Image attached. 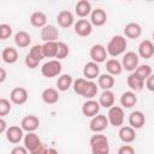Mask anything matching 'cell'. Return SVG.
I'll list each match as a JSON object with an SVG mask.
<instances>
[{
  "label": "cell",
  "instance_id": "7bdbcfd3",
  "mask_svg": "<svg viewBox=\"0 0 154 154\" xmlns=\"http://www.w3.org/2000/svg\"><path fill=\"white\" fill-rule=\"evenodd\" d=\"M144 85L146 88L149 90V91H154V73H152L144 82Z\"/></svg>",
  "mask_w": 154,
  "mask_h": 154
},
{
  "label": "cell",
  "instance_id": "5b68a950",
  "mask_svg": "<svg viewBox=\"0 0 154 154\" xmlns=\"http://www.w3.org/2000/svg\"><path fill=\"white\" fill-rule=\"evenodd\" d=\"M107 118L111 125H113L114 128H122L123 123H124V109L120 106H112L111 108H108V113H107Z\"/></svg>",
  "mask_w": 154,
  "mask_h": 154
},
{
  "label": "cell",
  "instance_id": "e575fe53",
  "mask_svg": "<svg viewBox=\"0 0 154 154\" xmlns=\"http://www.w3.org/2000/svg\"><path fill=\"white\" fill-rule=\"evenodd\" d=\"M141 79H143L146 82V79L152 75V67L148 65V64H143V65H140L135 71H134Z\"/></svg>",
  "mask_w": 154,
  "mask_h": 154
},
{
  "label": "cell",
  "instance_id": "7a4b0ae2",
  "mask_svg": "<svg viewBox=\"0 0 154 154\" xmlns=\"http://www.w3.org/2000/svg\"><path fill=\"white\" fill-rule=\"evenodd\" d=\"M89 144L93 154H109L108 140L102 134H95L90 137Z\"/></svg>",
  "mask_w": 154,
  "mask_h": 154
},
{
  "label": "cell",
  "instance_id": "277c9868",
  "mask_svg": "<svg viewBox=\"0 0 154 154\" xmlns=\"http://www.w3.org/2000/svg\"><path fill=\"white\" fill-rule=\"evenodd\" d=\"M122 65H123V69L125 71H129L130 73L134 72L140 66V57H138V54L135 53V52H132V51L126 52L123 55Z\"/></svg>",
  "mask_w": 154,
  "mask_h": 154
},
{
  "label": "cell",
  "instance_id": "c3c4849f",
  "mask_svg": "<svg viewBox=\"0 0 154 154\" xmlns=\"http://www.w3.org/2000/svg\"><path fill=\"white\" fill-rule=\"evenodd\" d=\"M47 154H59V153H58V150L55 148H48Z\"/></svg>",
  "mask_w": 154,
  "mask_h": 154
},
{
  "label": "cell",
  "instance_id": "ab89813d",
  "mask_svg": "<svg viewBox=\"0 0 154 154\" xmlns=\"http://www.w3.org/2000/svg\"><path fill=\"white\" fill-rule=\"evenodd\" d=\"M12 35V26L10 24H0V40H6Z\"/></svg>",
  "mask_w": 154,
  "mask_h": 154
},
{
  "label": "cell",
  "instance_id": "ffe728a7",
  "mask_svg": "<svg viewBox=\"0 0 154 154\" xmlns=\"http://www.w3.org/2000/svg\"><path fill=\"white\" fill-rule=\"evenodd\" d=\"M107 22V13L102 8H95L93 10L90 14V23L95 26H102Z\"/></svg>",
  "mask_w": 154,
  "mask_h": 154
},
{
  "label": "cell",
  "instance_id": "b9f144b4",
  "mask_svg": "<svg viewBox=\"0 0 154 154\" xmlns=\"http://www.w3.org/2000/svg\"><path fill=\"white\" fill-rule=\"evenodd\" d=\"M117 154H135V149L130 144H123L122 147H119Z\"/></svg>",
  "mask_w": 154,
  "mask_h": 154
},
{
  "label": "cell",
  "instance_id": "7dc6e473",
  "mask_svg": "<svg viewBox=\"0 0 154 154\" xmlns=\"http://www.w3.org/2000/svg\"><path fill=\"white\" fill-rule=\"evenodd\" d=\"M0 83H4L5 82V79H6V70L4 69V67H0Z\"/></svg>",
  "mask_w": 154,
  "mask_h": 154
},
{
  "label": "cell",
  "instance_id": "7402d4cb",
  "mask_svg": "<svg viewBox=\"0 0 154 154\" xmlns=\"http://www.w3.org/2000/svg\"><path fill=\"white\" fill-rule=\"evenodd\" d=\"M142 34V28L138 23L131 22L124 26V35L128 38H138Z\"/></svg>",
  "mask_w": 154,
  "mask_h": 154
},
{
  "label": "cell",
  "instance_id": "30bf717a",
  "mask_svg": "<svg viewBox=\"0 0 154 154\" xmlns=\"http://www.w3.org/2000/svg\"><path fill=\"white\" fill-rule=\"evenodd\" d=\"M100 108H101V106H100L99 101H96L94 99H90V100H87L82 105V113L85 117L93 118V117H95V116L99 114Z\"/></svg>",
  "mask_w": 154,
  "mask_h": 154
},
{
  "label": "cell",
  "instance_id": "52a82bcc",
  "mask_svg": "<svg viewBox=\"0 0 154 154\" xmlns=\"http://www.w3.org/2000/svg\"><path fill=\"white\" fill-rule=\"evenodd\" d=\"M28 97H29L28 90L23 87H16L10 93V100L14 105H19V106L24 105L28 101Z\"/></svg>",
  "mask_w": 154,
  "mask_h": 154
},
{
  "label": "cell",
  "instance_id": "d590c367",
  "mask_svg": "<svg viewBox=\"0 0 154 154\" xmlns=\"http://www.w3.org/2000/svg\"><path fill=\"white\" fill-rule=\"evenodd\" d=\"M97 91H99V85L94 81H88L87 89H85V93H84V96L83 97H85L88 100L94 99V96H96Z\"/></svg>",
  "mask_w": 154,
  "mask_h": 154
},
{
  "label": "cell",
  "instance_id": "8fae6325",
  "mask_svg": "<svg viewBox=\"0 0 154 154\" xmlns=\"http://www.w3.org/2000/svg\"><path fill=\"white\" fill-rule=\"evenodd\" d=\"M73 28H75V32L81 37H87L93 31V24L88 19H78L75 23Z\"/></svg>",
  "mask_w": 154,
  "mask_h": 154
},
{
  "label": "cell",
  "instance_id": "6da1fadb",
  "mask_svg": "<svg viewBox=\"0 0 154 154\" xmlns=\"http://www.w3.org/2000/svg\"><path fill=\"white\" fill-rule=\"evenodd\" d=\"M126 46H128V41H126L125 36L116 35L108 41V43L106 46V51H107L108 55L116 58V57H118L125 52Z\"/></svg>",
  "mask_w": 154,
  "mask_h": 154
},
{
  "label": "cell",
  "instance_id": "74e56055",
  "mask_svg": "<svg viewBox=\"0 0 154 154\" xmlns=\"http://www.w3.org/2000/svg\"><path fill=\"white\" fill-rule=\"evenodd\" d=\"M31 58H34L35 60H37L38 63L45 58V55H43V52H42V45H35V46H32L31 48H30V51H29V53H28Z\"/></svg>",
  "mask_w": 154,
  "mask_h": 154
},
{
  "label": "cell",
  "instance_id": "e0dca14e",
  "mask_svg": "<svg viewBox=\"0 0 154 154\" xmlns=\"http://www.w3.org/2000/svg\"><path fill=\"white\" fill-rule=\"evenodd\" d=\"M146 124V116L142 111H134L129 116V125L135 130L141 129Z\"/></svg>",
  "mask_w": 154,
  "mask_h": 154
},
{
  "label": "cell",
  "instance_id": "ba28073f",
  "mask_svg": "<svg viewBox=\"0 0 154 154\" xmlns=\"http://www.w3.org/2000/svg\"><path fill=\"white\" fill-rule=\"evenodd\" d=\"M89 54H90L91 61H94L96 64H100V63L106 61V58L108 55V53L106 51V47L103 45H100V43H96V45L91 46Z\"/></svg>",
  "mask_w": 154,
  "mask_h": 154
},
{
  "label": "cell",
  "instance_id": "9a60e30c",
  "mask_svg": "<svg viewBox=\"0 0 154 154\" xmlns=\"http://www.w3.org/2000/svg\"><path fill=\"white\" fill-rule=\"evenodd\" d=\"M83 76L88 81H94L95 78H99L100 76V67L99 64L94 61H89L83 67Z\"/></svg>",
  "mask_w": 154,
  "mask_h": 154
},
{
  "label": "cell",
  "instance_id": "1f68e13d",
  "mask_svg": "<svg viewBox=\"0 0 154 154\" xmlns=\"http://www.w3.org/2000/svg\"><path fill=\"white\" fill-rule=\"evenodd\" d=\"M1 58L6 64H14L18 60V52L13 47H5L1 52Z\"/></svg>",
  "mask_w": 154,
  "mask_h": 154
},
{
  "label": "cell",
  "instance_id": "83f0119b",
  "mask_svg": "<svg viewBox=\"0 0 154 154\" xmlns=\"http://www.w3.org/2000/svg\"><path fill=\"white\" fill-rule=\"evenodd\" d=\"M114 83H116L114 77L112 75H109V73H102L97 78V85L102 90H111L113 88Z\"/></svg>",
  "mask_w": 154,
  "mask_h": 154
},
{
  "label": "cell",
  "instance_id": "7c38bea8",
  "mask_svg": "<svg viewBox=\"0 0 154 154\" xmlns=\"http://www.w3.org/2000/svg\"><path fill=\"white\" fill-rule=\"evenodd\" d=\"M38 126H40V119L34 114L25 116L20 122V128L26 132H35L38 129Z\"/></svg>",
  "mask_w": 154,
  "mask_h": 154
},
{
  "label": "cell",
  "instance_id": "8d00e7d4",
  "mask_svg": "<svg viewBox=\"0 0 154 154\" xmlns=\"http://www.w3.org/2000/svg\"><path fill=\"white\" fill-rule=\"evenodd\" d=\"M69 54H70L69 45L63 42V41H58V52H57V57L55 58L58 60H61V59H65Z\"/></svg>",
  "mask_w": 154,
  "mask_h": 154
},
{
  "label": "cell",
  "instance_id": "cb8c5ba5",
  "mask_svg": "<svg viewBox=\"0 0 154 154\" xmlns=\"http://www.w3.org/2000/svg\"><path fill=\"white\" fill-rule=\"evenodd\" d=\"M126 83L129 85V88L131 89V91H141L143 88H144V81L141 79L135 72H131L129 76H128V79H126Z\"/></svg>",
  "mask_w": 154,
  "mask_h": 154
},
{
  "label": "cell",
  "instance_id": "d6986e66",
  "mask_svg": "<svg viewBox=\"0 0 154 154\" xmlns=\"http://www.w3.org/2000/svg\"><path fill=\"white\" fill-rule=\"evenodd\" d=\"M75 12H76V14H77L79 18L84 19L85 17L90 16L91 12H93V10H91V4H90L88 0H79V1L76 4V6H75Z\"/></svg>",
  "mask_w": 154,
  "mask_h": 154
},
{
  "label": "cell",
  "instance_id": "603a6c76",
  "mask_svg": "<svg viewBox=\"0 0 154 154\" xmlns=\"http://www.w3.org/2000/svg\"><path fill=\"white\" fill-rule=\"evenodd\" d=\"M119 138L120 141H123L124 143H131L135 141L136 138V131L134 128H131L130 125H126V126H122L119 129Z\"/></svg>",
  "mask_w": 154,
  "mask_h": 154
},
{
  "label": "cell",
  "instance_id": "f1b7e54d",
  "mask_svg": "<svg viewBox=\"0 0 154 154\" xmlns=\"http://www.w3.org/2000/svg\"><path fill=\"white\" fill-rule=\"evenodd\" d=\"M73 84V79H72V76L69 75V73H63L58 77V81H57V88L59 91H66L69 90Z\"/></svg>",
  "mask_w": 154,
  "mask_h": 154
},
{
  "label": "cell",
  "instance_id": "d4e9b609",
  "mask_svg": "<svg viewBox=\"0 0 154 154\" xmlns=\"http://www.w3.org/2000/svg\"><path fill=\"white\" fill-rule=\"evenodd\" d=\"M30 23L35 28H40V29L45 28L47 25V16H46V13H43L41 11L32 12L31 16H30Z\"/></svg>",
  "mask_w": 154,
  "mask_h": 154
},
{
  "label": "cell",
  "instance_id": "60d3db41",
  "mask_svg": "<svg viewBox=\"0 0 154 154\" xmlns=\"http://www.w3.org/2000/svg\"><path fill=\"white\" fill-rule=\"evenodd\" d=\"M24 63H25V65H26V67H29V69H36L37 66H38V61L37 60H35L34 58H31L29 54H26V57H25V59H24Z\"/></svg>",
  "mask_w": 154,
  "mask_h": 154
},
{
  "label": "cell",
  "instance_id": "f546056e",
  "mask_svg": "<svg viewBox=\"0 0 154 154\" xmlns=\"http://www.w3.org/2000/svg\"><path fill=\"white\" fill-rule=\"evenodd\" d=\"M136 103H137V96H136L135 91L129 90V91H125V93L122 94V96H120V105H122L123 107H125V108H131V107H134Z\"/></svg>",
  "mask_w": 154,
  "mask_h": 154
},
{
  "label": "cell",
  "instance_id": "44dd1931",
  "mask_svg": "<svg viewBox=\"0 0 154 154\" xmlns=\"http://www.w3.org/2000/svg\"><path fill=\"white\" fill-rule=\"evenodd\" d=\"M42 101L47 105H54L59 101V90L55 88H46L41 94Z\"/></svg>",
  "mask_w": 154,
  "mask_h": 154
},
{
  "label": "cell",
  "instance_id": "5bb4252c",
  "mask_svg": "<svg viewBox=\"0 0 154 154\" xmlns=\"http://www.w3.org/2000/svg\"><path fill=\"white\" fill-rule=\"evenodd\" d=\"M58 25L61 28H70L71 25H75V17L73 13L69 10H63L57 16Z\"/></svg>",
  "mask_w": 154,
  "mask_h": 154
},
{
  "label": "cell",
  "instance_id": "f35d334b",
  "mask_svg": "<svg viewBox=\"0 0 154 154\" xmlns=\"http://www.w3.org/2000/svg\"><path fill=\"white\" fill-rule=\"evenodd\" d=\"M11 101L5 99V97H1L0 99V118H4L7 113L11 112Z\"/></svg>",
  "mask_w": 154,
  "mask_h": 154
},
{
  "label": "cell",
  "instance_id": "2e32d148",
  "mask_svg": "<svg viewBox=\"0 0 154 154\" xmlns=\"http://www.w3.org/2000/svg\"><path fill=\"white\" fill-rule=\"evenodd\" d=\"M23 142H24V147L29 150V153H31L32 150H35L36 148H38V147L42 144V142H41L38 135H37L36 132H28V134L24 136Z\"/></svg>",
  "mask_w": 154,
  "mask_h": 154
},
{
  "label": "cell",
  "instance_id": "ee69618b",
  "mask_svg": "<svg viewBox=\"0 0 154 154\" xmlns=\"http://www.w3.org/2000/svg\"><path fill=\"white\" fill-rule=\"evenodd\" d=\"M28 149L24 146H16L14 148H12L10 154H28Z\"/></svg>",
  "mask_w": 154,
  "mask_h": 154
},
{
  "label": "cell",
  "instance_id": "3957f363",
  "mask_svg": "<svg viewBox=\"0 0 154 154\" xmlns=\"http://www.w3.org/2000/svg\"><path fill=\"white\" fill-rule=\"evenodd\" d=\"M61 63L58 59H52L46 61L42 67H41V73L42 76L47 77V78H52V77H57L61 73Z\"/></svg>",
  "mask_w": 154,
  "mask_h": 154
},
{
  "label": "cell",
  "instance_id": "8992f818",
  "mask_svg": "<svg viewBox=\"0 0 154 154\" xmlns=\"http://www.w3.org/2000/svg\"><path fill=\"white\" fill-rule=\"evenodd\" d=\"M108 124H109V122H108L107 116L99 113L97 116H95V117L91 118V120L89 123V128H90V130L93 132L101 134L103 130H106L108 128Z\"/></svg>",
  "mask_w": 154,
  "mask_h": 154
},
{
  "label": "cell",
  "instance_id": "4316f807",
  "mask_svg": "<svg viewBox=\"0 0 154 154\" xmlns=\"http://www.w3.org/2000/svg\"><path fill=\"white\" fill-rule=\"evenodd\" d=\"M14 43L19 48H26L31 43V36L29 35V32L20 30L18 32H16V35H14Z\"/></svg>",
  "mask_w": 154,
  "mask_h": 154
},
{
  "label": "cell",
  "instance_id": "f6af8a7d",
  "mask_svg": "<svg viewBox=\"0 0 154 154\" xmlns=\"http://www.w3.org/2000/svg\"><path fill=\"white\" fill-rule=\"evenodd\" d=\"M47 152H48V147L45 143H42L38 148H36L35 150H32L30 154H47Z\"/></svg>",
  "mask_w": 154,
  "mask_h": 154
},
{
  "label": "cell",
  "instance_id": "d6a6232c",
  "mask_svg": "<svg viewBox=\"0 0 154 154\" xmlns=\"http://www.w3.org/2000/svg\"><path fill=\"white\" fill-rule=\"evenodd\" d=\"M42 52L45 58H55L58 52V41L57 42H45L42 45Z\"/></svg>",
  "mask_w": 154,
  "mask_h": 154
},
{
  "label": "cell",
  "instance_id": "ac0fdd59",
  "mask_svg": "<svg viewBox=\"0 0 154 154\" xmlns=\"http://www.w3.org/2000/svg\"><path fill=\"white\" fill-rule=\"evenodd\" d=\"M138 57L149 59L154 55V42L150 40H143L138 46Z\"/></svg>",
  "mask_w": 154,
  "mask_h": 154
},
{
  "label": "cell",
  "instance_id": "4dcf8cb0",
  "mask_svg": "<svg viewBox=\"0 0 154 154\" xmlns=\"http://www.w3.org/2000/svg\"><path fill=\"white\" fill-rule=\"evenodd\" d=\"M106 70H107V73H109L112 76H117V75H120L124 69L119 60L112 58L106 61Z\"/></svg>",
  "mask_w": 154,
  "mask_h": 154
},
{
  "label": "cell",
  "instance_id": "bcb514c9",
  "mask_svg": "<svg viewBox=\"0 0 154 154\" xmlns=\"http://www.w3.org/2000/svg\"><path fill=\"white\" fill-rule=\"evenodd\" d=\"M8 126H7V123L4 118H0V134H6Z\"/></svg>",
  "mask_w": 154,
  "mask_h": 154
},
{
  "label": "cell",
  "instance_id": "9c48e42d",
  "mask_svg": "<svg viewBox=\"0 0 154 154\" xmlns=\"http://www.w3.org/2000/svg\"><path fill=\"white\" fill-rule=\"evenodd\" d=\"M41 40L43 42H57V40L59 38V30L55 25L52 24H47L45 28L41 29Z\"/></svg>",
  "mask_w": 154,
  "mask_h": 154
},
{
  "label": "cell",
  "instance_id": "681fc988",
  "mask_svg": "<svg viewBox=\"0 0 154 154\" xmlns=\"http://www.w3.org/2000/svg\"><path fill=\"white\" fill-rule=\"evenodd\" d=\"M152 38H153V42H154V31H153V34H152Z\"/></svg>",
  "mask_w": 154,
  "mask_h": 154
},
{
  "label": "cell",
  "instance_id": "484cf974",
  "mask_svg": "<svg viewBox=\"0 0 154 154\" xmlns=\"http://www.w3.org/2000/svg\"><path fill=\"white\" fill-rule=\"evenodd\" d=\"M114 101H116V97L112 90H103L99 96V103L101 107H105V108H111L112 106H114Z\"/></svg>",
  "mask_w": 154,
  "mask_h": 154
},
{
  "label": "cell",
  "instance_id": "836d02e7",
  "mask_svg": "<svg viewBox=\"0 0 154 154\" xmlns=\"http://www.w3.org/2000/svg\"><path fill=\"white\" fill-rule=\"evenodd\" d=\"M87 84H88V79L85 78H77L73 81V84H72V88H73V91L81 96H84V93H85V89H87Z\"/></svg>",
  "mask_w": 154,
  "mask_h": 154
},
{
  "label": "cell",
  "instance_id": "4fadbf2b",
  "mask_svg": "<svg viewBox=\"0 0 154 154\" xmlns=\"http://www.w3.org/2000/svg\"><path fill=\"white\" fill-rule=\"evenodd\" d=\"M23 129L20 126H17V125H12V126H8L5 136L7 138V141L10 143H13V144H17L19 143L22 140H24V134H23Z\"/></svg>",
  "mask_w": 154,
  "mask_h": 154
}]
</instances>
